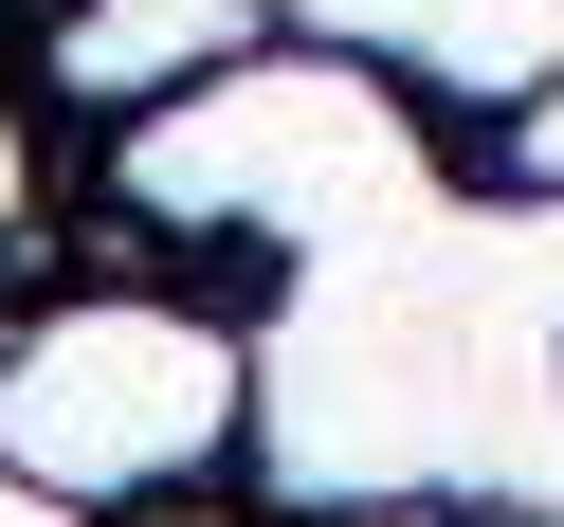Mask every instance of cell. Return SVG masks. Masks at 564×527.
<instances>
[{
  "mask_svg": "<svg viewBox=\"0 0 564 527\" xmlns=\"http://www.w3.org/2000/svg\"><path fill=\"white\" fill-rule=\"evenodd\" d=\"M237 418H256V345L237 309H183V292H74L37 328H0V473L74 491V509H164V491H219Z\"/></svg>",
  "mask_w": 564,
  "mask_h": 527,
  "instance_id": "obj_1",
  "label": "cell"
},
{
  "mask_svg": "<svg viewBox=\"0 0 564 527\" xmlns=\"http://www.w3.org/2000/svg\"><path fill=\"white\" fill-rule=\"evenodd\" d=\"M273 37L382 74L419 128H491L564 74V0H273Z\"/></svg>",
  "mask_w": 564,
  "mask_h": 527,
  "instance_id": "obj_2",
  "label": "cell"
},
{
  "mask_svg": "<svg viewBox=\"0 0 564 527\" xmlns=\"http://www.w3.org/2000/svg\"><path fill=\"white\" fill-rule=\"evenodd\" d=\"M237 55H273V0H55L37 19V91L74 110H183Z\"/></svg>",
  "mask_w": 564,
  "mask_h": 527,
  "instance_id": "obj_3",
  "label": "cell"
},
{
  "mask_svg": "<svg viewBox=\"0 0 564 527\" xmlns=\"http://www.w3.org/2000/svg\"><path fill=\"white\" fill-rule=\"evenodd\" d=\"M474 183H510V200H564V74L528 91V110H491V128H474Z\"/></svg>",
  "mask_w": 564,
  "mask_h": 527,
  "instance_id": "obj_4",
  "label": "cell"
},
{
  "mask_svg": "<svg viewBox=\"0 0 564 527\" xmlns=\"http://www.w3.org/2000/svg\"><path fill=\"white\" fill-rule=\"evenodd\" d=\"M37 183H55V164H37V91L0 74V273L37 255Z\"/></svg>",
  "mask_w": 564,
  "mask_h": 527,
  "instance_id": "obj_5",
  "label": "cell"
},
{
  "mask_svg": "<svg viewBox=\"0 0 564 527\" xmlns=\"http://www.w3.org/2000/svg\"><path fill=\"white\" fill-rule=\"evenodd\" d=\"M0 527H110V509H74V491H37V473H0Z\"/></svg>",
  "mask_w": 564,
  "mask_h": 527,
  "instance_id": "obj_6",
  "label": "cell"
}]
</instances>
